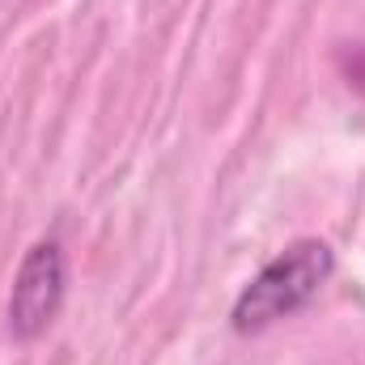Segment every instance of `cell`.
<instances>
[{"label": "cell", "instance_id": "1", "mask_svg": "<svg viewBox=\"0 0 365 365\" xmlns=\"http://www.w3.org/2000/svg\"><path fill=\"white\" fill-rule=\"evenodd\" d=\"M331 272H336L331 247L319 238H297L242 289V297L234 302V327L238 331H264L280 319L297 314L331 280Z\"/></svg>", "mask_w": 365, "mask_h": 365}, {"label": "cell", "instance_id": "2", "mask_svg": "<svg viewBox=\"0 0 365 365\" xmlns=\"http://www.w3.org/2000/svg\"><path fill=\"white\" fill-rule=\"evenodd\" d=\"M64 284H68V264L60 242H34L21 259V268L13 276V293H9V331L17 340H34L51 327V319L60 314L64 302Z\"/></svg>", "mask_w": 365, "mask_h": 365}]
</instances>
